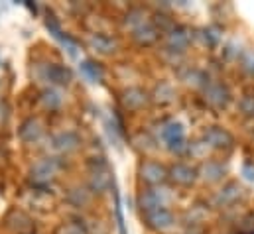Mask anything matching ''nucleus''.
Wrapping results in <instances>:
<instances>
[{
  "label": "nucleus",
  "instance_id": "obj_9",
  "mask_svg": "<svg viewBox=\"0 0 254 234\" xmlns=\"http://www.w3.org/2000/svg\"><path fill=\"white\" fill-rule=\"evenodd\" d=\"M201 174L207 181H219L225 176V168L219 164V162H207L203 168H201Z\"/></svg>",
  "mask_w": 254,
  "mask_h": 234
},
{
  "label": "nucleus",
  "instance_id": "obj_7",
  "mask_svg": "<svg viewBox=\"0 0 254 234\" xmlns=\"http://www.w3.org/2000/svg\"><path fill=\"white\" fill-rule=\"evenodd\" d=\"M164 138L170 142V146L176 150V146H182L184 144V130L180 124L172 122L168 126H164Z\"/></svg>",
  "mask_w": 254,
  "mask_h": 234
},
{
  "label": "nucleus",
  "instance_id": "obj_6",
  "mask_svg": "<svg viewBox=\"0 0 254 234\" xmlns=\"http://www.w3.org/2000/svg\"><path fill=\"white\" fill-rule=\"evenodd\" d=\"M168 177H172L178 185H184V187H188L191 185L193 181H195V177H197V172L190 168V166H186V164H176L172 170H170V174Z\"/></svg>",
  "mask_w": 254,
  "mask_h": 234
},
{
  "label": "nucleus",
  "instance_id": "obj_3",
  "mask_svg": "<svg viewBox=\"0 0 254 234\" xmlns=\"http://www.w3.org/2000/svg\"><path fill=\"white\" fill-rule=\"evenodd\" d=\"M146 221H148V225H150L152 229H156V231H166V229L172 227L174 217H172V213L164 207V209H156V211L146 213Z\"/></svg>",
  "mask_w": 254,
  "mask_h": 234
},
{
  "label": "nucleus",
  "instance_id": "obj_10",
  "mask_svg": "<svg viewBox=\"0 0 254 234\" xmlns=\"http://www.w3.org/2000/svg\"><path fill=\"white\" fill-rule=\"evenodd\" d=\"M241 109H243V113H245V115H254V97L253 95H249V97H245V99H243Z\"/></svg>",
  "mask_w": 254,
  "mask_h": 234
},
{
  "label": "nucleus",
  "instance_id": "obj_8",
  "mask_svg": "<svg viewBox=\"0 0 254 234\" xmlns=\"http://www.w3.org/2000/svg\"><path fill=\"white\" fill-rule=\"evenodd\" d=\"M170 48L174 50V52H184L186 48H188V44H190V36H188V32L186 30H182V28H176L172 34H170Z\"/></svg>",
  "mask_w": 254,
  "mask_h": 234
},
{
  "label": "nucleus",
  "instance_id": "obj_11",
  "mask_svg": "<svg viewBox=\"0 0 254 234\" xmlns=\"http://www.w3.org/2000/svg\"><path fill=\"white\" fill-rule=\"evenodd\" d=\"M243 67H245L249 73H253L254 75V52L247 54V58L243 59Z\"/></svg>",
  "mask_w": 254,
  "mask_h": 234
},
{
  "label": "nucleus",
  "instance_id": "obj_4",
  "mask_svg": "<svg viewBox=\"0 0 254 234\" xmlns=\"http://www.w3.org/2000/svg\"><path fill=\"white\" fill-rule=\"evenodd\" d=\"M241 195H243V187H241L239 183H227V185L215 195V205H217V207L233 205Z\"/></svg>",
  "mask_w": 254,
  "mask_h": 234
},
{
  "label": "nucleus",
  "instance_id": "obj_12",
  "mask_svg": "<svg viewBox=\"0 0 254 234\" xmlns=\"http://www.w3.org/2000/svg\"><path fill=\"white\" fill-rule=\"evenodd\" d=\"M186 234H203L201 231H197V229H191V231H188Z\"/></svg>",
  "mask_w": 254,
  "mask_h": 234
},
{
  "label": "nucleus",
  "instance_id": "obj_1",
  "mask_svg": "<svg viewBox=\"0 0 254 234\" xmlns=\"http://www.w3.org/2000/svg\"><path fill=\"white\" fill-rule=\"evenodd\" d=\"M205 101L211 107H215V109H225L229 105V101H231V95H229V91H227L225 85L211 83V85L205 87Z\"/></svg>",
  "mask_w": 254,
  "mask_h": 234
},
{
  "label": "nucleus",
  "instance_id": "obj_2",
  "mask_svg": "<svg viewBox=\"0 0 254 234\" xmlns=\"http://www.w3.org/2000/svg\"><path fill=\"white\" fill-rule=\"evenodd\" d=\"M140 174H142V179H144L146 183H150V185H160L162 181L168 179L166 168L160 166V164H156V162H146V164L142 166Z\"/></svg>",
  "mask_w": 254,
  "mask_h": 234
},
{
  "label": "nucleus",
  "instance_id": "obj_5",
  "mask_svg": "<svg viewBox=\"0 0 254 234\" xmlns=\"http://www.w3.org/2000/svg\"><path fill=\"white\" fill-rule=\"evenodd\" d=\"M205 140H207L213 148H231V146H233V136H231L227 130L219 128V126L209 128V130L205 132Z\"/></svg>",
  "mask_w": 254,
  "mask_h": 234
}]
</instances>
